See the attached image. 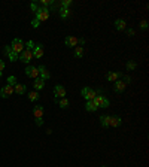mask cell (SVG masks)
Listing matches in <instances>:
<instances>
[{
  "label": "cell",
  "instance_id": "277c9868",
  "mask_svg": "<svg viewBox=\"0 0 149 167\" xmlns=\"http://www.w3.org/2000/svg\"><path fill=\"white\" fill-rule=\"evenodd\" d=\"M11 48H12V51H14V52L21 54V52L24 51V42L21 41V39H14L12 43H11Z\"/></svg>",
  "mask_w": 149,
  "mask_h": 167
},
{
  "label": "cell",
  "instance_id": "8992f818",
  "mask_svg": "<svg viewBox=\"0 0 149 167\" xmlns=\"http://www.w3.org/2000/svg\"><path fill=\"white\" fill-rule=\"evenodd\" d=\"M26 75H27L29 78L36 79V78H39V70H37L36 66H27V67H26Z\"/></svg>",
  "mask_w": 149,
  "mask_h": 167
},
{
  "label": "cell",
  "instance_id": "8d00e7d4",
  "mask_svg": "<svg viewBox=\"0 0 149 167\" xmlns=\"http://www.w3.org/2000/svg\"><path fill=\"white\" fill-rule=\"evenodd\" d=\"M36 124H37V125H42V124H43L42 118H36Z\"/></svg>",
  "mask_w": 149,
  "mask_h": 167
},
{
  "label": "cell",
  "instance_id": "7402d4cb",
  "mask_svg": "<svg viewBox=\"0 0 149 167\" xmlns=\"http://www.w3.org/2000/svg\"><path fill=\"white\" fill-rule=\"evenodd\" d=\"M84 55V46H76L74 48V57L76 58H81Z\"/></svg>",
  "mask_w": 149,
  "mask_h": 167
},
{
  "label": "cell",
  "instance_id": "ba28073f",
  "mask_svg": "<svg viewBox=\"0 0 149 167\" xmlns=\"http://www.w3.org/2000/svg\"><path fill=\"white\" fill-rule=\"evenodd\" d=\"M14 94V87H11V85H5L2 90H0V96L3 97V99H8L9 96H12Z\"/></svg>",
  "mask_w": 149,
  "mask_h": 167
},
{
  "label": "cell",
  "instance_id": "5b68a950",
  "mask_svg": "<svg viewBox=\"0 0 149 167\" xmlns=\"http://www.w3.org/2000/svg\"><path fill=\"white\" fill-rule=\"evenodd\" d=\"M87 100H93L96 96H97V93L93 90V88H90V87H85V88H82V93H81Z\"/></svg>",
  "mask_w": 149,
  "mask_h": 167
},
{
  "label": "cell",
  "instance_id": "4dcf8cb0",
  "mask_svg": "<svg viewBox=\"0 0 149 167\" xmlns=\"http://www.w3.org/2000/svg\"><path fill=\"white\" fill-rule=\"evenodd\" d=\"M140 29L142 30H148V21H140Z\"/></svg>",
  "mask_w": 149,
  "mask_h": 167
},
{
  "label": "cell",
  "instance_id": "d590c367",
  "mask_svg": "<svg viewBox=\"0 0 149 167\" xmlns=\"http://www.w3.org/2000/svg\"><path fill=\"white\" fill-rule=\"evenodd\" d=\"M3 70H5V61L0 60V72H3Z\"/></svg>",
  "mask_w": 149,
  "mask_h": 167
},
{
  "label": "cell",
  "instance_id": "e575fe53",
  "mask_svg": "<svg viewBox=\"0 0 149 167\" xmlns=\"http://www.w3.org/2000/svg\"><path fill=\"white\" fill-rule=\"evenodd\" d=\"M127 35H128V36H134V30H133V29H128V30H127Z\"/></svg>",
  "mask_w": 149,
  "mask_h": 167
},
{
  "label": "cell",
  "instance_id": "9a60e30c",
  "mask_svg": "<svg viewBox=\"0 0 149 167\" xmlns=\"http://www.w3.org/2000/svg\"><path fill=\"white\" fill-rule=\"evenodd\" d=\"M115 29H116L118 32L125 30V29H127V23H125V20H116V21H115Z\"/></svg>",
  "mask_w": 149,
  "mask_h": 167
},
{
  "label": "cell",
  "instance_id": "3957f363",
  "mask_svg": "<svg viewBox=\"0 0 149 167\" xmlns=\"http://www.w3.org/2000/svg\"><path fill=\"white\" fill-rule=\"evenodd\" d=\"M93 102H94V105H96L97 108H108V106H109V100H108L105 96H96V97L93 99Z\"/></svg>",
  "mask_w": 149,
  "mask_h": 167
},
{
  "label": "cell",
  "instance_id": "603a6c76",
  "mask_svg": "<svg viewBox=\"0 0 149 167\" xmlns=\"http://www.w3.org/2000/svg\"><path fill=\"white\" fill-rule=\"evenodd\" d=\"M100 124L103 127H109V115H102L100 117Z\"/></svg>",
  "mask_w": 149,
  "mask_h": 167
},
{
  "label": "cell",
  "instance_id": "ffe728a7",
  "mask_svg": "<svg viewBox=\"0 0 149 167\" xmlns=\"http://www.w3.org/2000/svg\"><path fill=\"white\" fill-rule=\"evenodd\" d=\"M33 87H35L36 91H39V90H42V88L45 87V81H43L42 78H36V79H35V84H33Z\"/></svg>",
  "mask_w": 149,
  "mask_h": 167
},
{
  "label": "cell",
  "instance_id": "d6a6232c",
  "mask_svg": "<svg viewBox=\"0 0 149 167\" xmlns=\"http://www.w3.org/2000/svg\"><path fill=\"white\" fill-rule=\"evenodd\" d=\"M32 26H33V27H35V29H37V27H39V26H40V21H39V20H36V18H35V20H33V21H32Z\"/></svg>",
  "mask_w": 149,
  "mask_h": 167
},
{
  "label": "cell",
  "instance_id": "83f0119b",
  "mask_svg": "<svg viewBox=\"0 0 149 167\" xmlns=\"http://www.w3.org/2000/svg\"><path fill=\"white\" fill-rule=\"evenodd\" d=\"M72 5V0H63V2H60V6L61 8H69Z\"/></svg>",
  "mask_w": 149,
  "mask_h": 167
},
{
  "label": "cell",
  "instance_id": "7a4b0ae2",
  "mask_svg": "<svg viewBox=\"0 0 149 167\" xmlns=\"http://www.w3.org/2000/svg\"><path fill=\"white\" fill-rule=\"evenodd\" d=\"M18 60H21L23 63H26V64H29L32 60H33V51H30V49H27V48H24V51L20 54V58Z\"/></svg>",
  "mask_w": 149,
  "mask_h": 167
},
{
  "label": "cell",
  "instance_id": "1f68e13d",
  "mask_svg": "<svg viewBox=\"0 0 149 167\" xmlns=\"http://www.w3.org/2000/svg\"><path fill=\"white\" fill-rule=\"evenodd\" d=\"M122 82H124L125 85H127V84H130V82H131V78H130L128 75H125V76L122 78Z\"/></svg>",
  "mask_w": 149,
  "mask_h": 167
},
{
  "label": "cell",
  "instance_id": "30bf717a",
  "mask_svg": "<svg viewBox=\"0 0 149 167\" xmlns=\"http://www.w3.org/2000/svg\"><path fill=\"white\" fill-rule=\"evenodd\" d=\"M37 70H39V75H40V78H42L43 81H46V79L51 78V73L46 70L45 66H37Z\"/></svg>",
  "mask_w": 149,
  "mask_h": 167
},
{
  "label": "cell",
  "instance_id": "ac0fdd59",
  "mask_svg": "<svg viewBox=\"0 0 149 167\" xmlns=\"http://www.w3.org/2000/svg\"><path fill=\"white\" fill-rule=\"evenodd\" d=\"M58 11H60V17H61L63 20H67V18L70 17V9H69V8H61V6H60Z\"/></svg>",
  "mask_w": 149,
  "mask_h": 167
},
{
  "label": "cell",
  "instance_id": "d6986e66",
  "mask_svg": "<svg viewBox=\"0 0 149 167\" xmlns=\"http://www.w3.org/2000/svg\"><path fill=\"white\" fill-rule=\"evenodd\" d=\"M85 109L88 111V112H96L99 108L94 105V102L93 100H87V105H85Z\"/></svg>",
  "mask_w": 149,
  "mask_h": 167
},
{
  "label": "cell",
  "instance_id": "8fae6325",
  "mask_svg": "<svg viewBox=\"0 0 149 167\" xmlns=\"http://www.w3.org/2000/svg\"><path fill=\"white\" fill-rule=\"evenodd\" d=\"M125 87H127L125 84L118 79V81H115V84H113V91H115V93H124V91H125Z\"/></svg>",
  "mask_w": 149,
  "mask_h": 167
},
{
  "label": "cell",
  "instance_id": "d4e9b609",
  "mask_svg": "<svg viewBox=\"0 0 149 167\" xmlns=\"http://www.w3.org/2000/svg\"><path fill=\"white\" fill-rule=\"evenodd\" d=\"M125 67H127V70H134V69L137 67V63H136V61H133V60H130V61H127Z\"/></svg>",
  "mask_w": 149,
  "mask_h": 167
},
{
  "label": "cell",
  "instance_id": "cb8c5ba5",
  "mask_svg": "<svg viewBox=\"0 0 149 167\" xmlns=\"http://www.w3.org/2000/svg\"><path fill=\"white\" fill-rule=\"evenodd\" d=\"M29 100H30V102L39 100V93H37V91H30V93H29Z\"/></svg>",
  "mask_w": 149,
  "mask_h": 167
},
{
  "label": "cell",
  "instance_id": "4316f807",
  "mask_svg": "<svg viewBox=\"0 0 149 167\" xmlns=\"http://www.w3.org/2000/svg\"><path fill=\"white\" fill-rule=\"evenodd\" d=\"M15 84H18V82H17V78H15V76H9V78H8V85L14 87Z\"/></svg>",
  "mask_w": 149,
  "mask_h": 167
},
{
  "label": "cell",
  "instance_id": "e0dca14e",
  "mask_svg": "<svg viewBox=\"0 0 149 167\" xmlns=\"http://www.w3.org/2000/svg\"><path fill=\"white\" fill-rule=\"evenodd\" d=\"M33 117H35V118H42V117H43V106H40V105L35 106V109H33Z\"/></svg>",
  "mask_w": 149,
  "mask_h": 167
},
{
  "label": "cell",
  "instance_id": "6da1fadb",
  "mask_svg": "<svg viewBox=\"0 0 149 167\" xmlns=\"http://www.w3.org/2000/svg\"><path fill=\"white\" fill-rule=\"evenodd\" d=\"M48 18H49V9L43 8V6H39L36 11V20H39L42 23V21H46Z\"/></svg>",
  "mask_w": 149,
  "mask_h": 167
},
{
  "label": "cell",
  "instance_id": "4fadbf2b",
  "mask_svg": "<svg viewBox=\"0 0 149 167\" xmlns=\"http://www.w3.org/2000/svg\"><path fill=\"white\" fill-rule=\"evenodd\" d=\"M122 124L121 117H109V127H119Z\"/></svg>",
  "mask_w": 149,
  "mask_h": 167
},
{
  "label": "cell",
  "instance_id": "f35d334b",
  "mask_svg": "<svg viewBox=\"0 0 149 167\" xmlns=\"http://www.w3.org/2000/svg\"><path fill=\"white\" fill-rule=\"evenodd\" d=\"M102 167H106V166H102Z\"/></svg>",
  "mask_w": 149,
  "mask_h": 167
},
{
  "label": "cell",
  "instance_id": "836d02e7",
  "mask_svg": "<svg viewBox=\"0 0 149 167\" xmlns=\"http://www.w3.org/2000/svg\"><path fill=\"white\" fill-rule=\"evenodd\" d=\"M37 8H39V6H37V3H32V5H30V9H32L33 12H36Z\"/></svg>",
  "mask_w": 149,
  "mask_h": 167
},
{
  "label": "cell",
  "instance_id": "2e32d148",
  "mask_svg": "<svg viewBox=\"0 0 149 167\" xmlns=\"http://www.w3.org/2000/svg\"><path fill=\"white\" fill-rule=\"evenodd\" d=\"M26 90H27V88H26L24 84H15V85H14V93H17V94H21V96H23V94L26 93Z\"/></svg>",
  "mask_w": 149,
  "mask_h": 167
},
{
  "label": "cell",
  "instance_id": "9c48e42d",
  "mask_svg": "<svg viewBox=\"0 0 149 167\" xmlns=\"http://www.w3.org/2000/svg\"><path fill=\"white\" fill-rule=\"evenodd\" d=\"M78 42H79V39H78L76 36H67V38L64 39V45L69 46V48H76V46H78Z\"/></svg>",
  "mask_w": 149,
  "mask_h": 167
},
{
  "label": "cell",
  "instance_id": "7c38bea8",
  "mask_svg": "<svg viewBox=\"0 0 149 167\" xmlns=\"http://www.w3.org/2000/svg\"><path fill=\"white\" fill-rule=\"evenodd\" d=\"M33 57H35V58L43 57V45H42V43H37L36 46H35V49H33Z\"/></svg>",
  "mask_w": 149,
  "mask_h": 167
},
{
  "label": "cell",
  "instance_id": "f546056e",
  "mask_svg": "<svg viewBox=\"0 0 149 167\" xmlns=\"http://www.w3.org/2000/svg\"><path fill=\"white\" fill-rule=\"evenodd\" d=\"M35 46H36V45H35V42H33V41H29V42H27V49L33 51V49H35Z\"/></svg>",
  "mask_w": 149,
  "mask_h": 167
},
{
  "label": "cell",
  "instance_id": "74e56055",
  "mask_svg": "<svg viewBox=\"0 0 149 167\" xmlns=\"http://www.w3.org/2000/svg\"><path fill=\"white\" fill-rule=\"evenodd\" d=\"M0 78H2V72H0Z\"/></svg>",
  "mask_w": 149,
  "mask_h": 167
},
{
  "label": "cell",
  "instance_id": "44dd1931",
  "mask_svg": "<svg viewBox=\"0 0 149 167\" xmlns=\"http://www.w3.org/2000/svg\"><path fill=\"white\" fill-rule=\"evenodd\" d=\"M58 106L61 108V109H67L69 108V100L64 97V99H60L58 100Z\"/></svg>",
  "mask_w": 149,
  "mask_h": 167
},
{
  "label": "cell",
  "instance_id": "484cf974",
  "mask_svg": "<svg viewBox=\"0 0 149 167\" xmlns=\"http://www.w3.org/2000/svg\"><path fill=\"white\" fill-rule=\"evenodd\" d=\"M8 57H9V60H11V61H17V60L20 58V54H17V52H14V51H12Z\"/></svg>",
  "mask_w": 149,
  "mask_h": 167
},
{
  "label": "cell",
  "instance_id": "f1b7e54d",
  "mask_svg": "<svg viewBox=\"0 0 149 167\" xmlns=\"http://www.w3.org/2000/svg\"><path fill=\"white\" fill-rule=\"evenodd\" d=\"M3 52H5V55H9V54L12 52V48H11L9 45H6V46L3 48Z\"/></svg>",
  "mask_w": 149,
  "mask_h": 167
},
{
  "label": "cell",
  "instance_id": "5bb4252c",
  "mask_svg": "<svg viewBox=\"0 0 149 167\" xmlns=\"http://www.w3.org/2000/svg\"><path fill=\"white\" fill-rule=\"evenodd\" d=\"M121 76H122V75H121L119 72H109V73L106 75V79H108L109 82H115V81H118Z\"/></svg>",
  "mask_w": 149,
  "mask_h": 167
},
{
  "label": "cell",
  "instance_id": "52a82bcc",
  "mask_svg": "<svg viewBox=\"0 0 149 167\" xmlns=\"http://www.w3.org/2000/svg\"><path fill=\"white\" fill-rule=\"evenodd\" d=\"M54 94H55V99H57V97L64 99L67 93H66V88H64L63 85H55V87H54Z\"/></svg>",
  "mask_w": 149,
  "mask_h": 167
}]
</instances>
